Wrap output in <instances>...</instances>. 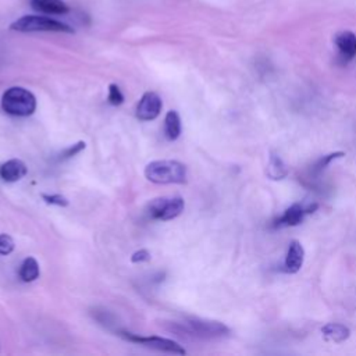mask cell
<instances>
[{
	"label": "cell",
	"mask_w": 356,
	"mask_h": 356,
	"mask_svg": "<svg viewBox=\"0 0 356 356\" xmlns=\"http://www.w3.org/2000/svg\"><path fill=\"white\" fill-rule=\"evenodd\" d=\"M145 177L154 184H185L186 167L177 160H154L145 167Z\"/></svg>",
	"instance_id": "6da1fadb"
},
{
	"label": "cell",
	"mask_w": 356,
	"mask_h": 356,
	"mask_svg": "<svg viewBox=\"0 0 356 356\" xmlns=\"http://www.w3.org/2000/svg\"><path fill=\"white\" fill-rule=\"evenodd\" d=\"M1 108L10 115L28 117L36 108V97L22 86H11L1 96Z\"/></svg>",
	"instance_id": "7a4b0ae2"
},
{
	"label": "cell",
	"mask_w": 356,
	"mask_h": 356,
	"mask_svg": "<svg viewBox=\"0 0 356 356\" xmlns=\"http://www.w3.org/2000/svg\"><path fill=\"white\" fill-rule=\"evenodd\" d=\"M11 31L17 32H65L74 33V29L54 18L44 15H24L10 25Z\"/></svg>",
	"instance_id": "3957f363"
},
{
	"label": "cell",
	"mask_w": 356,
	"mask_h": 356,
	"mask_svg": "<svg viewBox=\"0 0 356 356\" xmlns=\"http://www.w3.org/2000/svg\"><path fill=\"white\" fill-rule=\"evenodd\" d=\"M185 332L203 338V339H216V338H224L229 335V328L214 320H204L199 317H189L184 324H181Z\"/></svg>",
	"instance_id": "277c9868"
},
{
	"label": "cell",
	"mask_w": 356,
	"mask_h": 356,
	"mask_svg": "<svg viewBox=\"0 0 356 356\" xmlns=\"http://www.w3.org/2000/svg\"><path fill=\"white\" fill-rule=\"evenodd\" d=\"M185 207V202L181 196L174 197H156L147 206V213L154 220L168 221L178 217Z\"/></svg>",
	"instance_id": "5b68a950"
},
{
	"label": "cell",
	"mask_w": 356,
	"mask_h": 356,
	"mask_svg": "<svg viewBox=\"0 0 356 356\" xmlns=\"http://www.w3.org/2000/svg\"><path fill=\"white\" fill-rule=\"evenodd\" d=\"M120 337H122L127 341L139 343L142 346L146 348H152L156 350H161V352H168V353H174V355H185L186 350L175 341L168 339V338H161V337H140L132 332H127V331H121L118 332Z\"/></svg>",
	"instance_id": "8992f818"
},
{
	"label": "cell",
	"mask_w": 356,
	"mask_h": 356,
	"mask_svg": "<svg viewBox=\"0 0 356 356\" xmlns=\"http://www.w3.org/2000/svg\"><path fill=\"white\" fill-rule=\"evenodd\" d=\"M161 107V97L156 92H146L136 106V118L140 121H152L159 117Z\"/></svg>",
	"instance_id": "52a82bcc"
},
{
	"label": "cell",
	"mask_w": 356,
	"mask_h": 356,
	"mask_svg": "<svg viewBox=\"0 0 356 356\" xmlns=\"http://www.w3.org/2000/svg\"><path fill=\"white\" fill-rule=\"evenodd\" d=\"M317 209V204H313V206H309V207H303L300 204H292L289 206L280 218H277L274 221V227H293V225H298L300 224V221L303 220V217L307 214V213H313V210Z\"/></svg>",
	"instance_id": "ba28073f"
},
{
	"label": "cell",
	"mask_w": 356,
	"mask_h": 356,
	"mask_svg": "<svg viewBox=\"0 0 356 356\" xmlns=\"http://www.w3.org/2000/svg\"><path fill=\"white\" fill-rule=\"evenodd\" d=\"M303 260H305V249L302 246L300 242L298 241H292L289 243L286 256H285V261H284V267L286 273H298L302 266H303Z\"/></svg>",
	"instance_id": "9c48e42d"
},
{
	"label": "cell",
	"mask_w": 356,
	"mask_h": 356,
	"mask_svg": "<svg viewBox=\"0 0 356 356\" xmlns=\"http://www.w3.org/2000/svg\"><path fill=\"white\" fill-rule=\"evenodd\" d=\"M335 46L345 60H352L356 56V35L350 31H341L335 35Z\"/></svg>",
	"instance_id": "30bf717a"
},
{
	"label": "cell",
	"mask_w": 356,
	"mask_h": 356,
	"mask_svg": "<svg viewBox=\"0 0 356 356\" xmlns=\"http://www.w3.org/2000/svg\"><path fill=\"white\" fill-rule=\"evenodd\" d=\"M26 171V165L22 160L11 159L0 165V178L6 182H15L24 178Z\"/></svg>",
	"instance_id": "8fae6325"
},
{
	"label": "cell",
	"mask_w": 356,
	"mask_h": 356,
	"mask_svg": "<svg viewBox=\"0 0 356 356\" xmlns=\"http://www.w3.org/2000/svg\"><path fill=\"white\" fill-rule=\"evenodd\" d=\"M29 4L33 10L44 14L63 15L70 11V7L63 0H29Z\"/></svg>",
	"instance_id": "7c38bea8"
},
{
	"label": "cell",
	"mask_w": 356,
	"mask_h": 356,
	"mask_svg": "<svg viewBox=\"0 0 356 356\" xmlns=\"http://www.w3.org/2000/svg\"><path fill=\"white\" fill-rule=\"evenodd\" d=\"M321 332H323V337L327 341L337 342V343L346 341L349 338V335H350L349 328L345 327L343 324H339V323H328V324H325L321 328Z\"/></svg>",
	"instance_id": "4fadbf2b"
},
{
	"label": "cell",
	"mask_w": 356,
	"mask_h": 356,
	"mask_svg": "<svg viewBox=\"0 0 356 356\" xmlns=\"http://www.w3.org/2000/svg\"><path fill=\"white\" fill-rule=\"evenodd\" d=\"M181 118L175 110H171L165 114L164 118V135L168 140H175L181 135Z\"/></svg>",
	"instance_id": "5bb4252c"
},
{
	"label": "cell",
	"mask_w": 356,
	"mask_h": 356,
	"mask_svg": "<svg viewBox=\"0 0 356 356\" xmlns=\"http://www.w3.org/2000/svg\"><path fill=\"white\" fill-rule=\"evenodd\" d=\"M39 274H40V270H39V263L36 261V259L32 256L24 259V261L19 266V271H18L19 278L24 282H31V281H35L39 277Z\"/></svg>",
	"instance_id": "9a60e30c"
},
{
	"label": "cell",
	"mask_w": 356,
	"mask_h": 356,
	"mask_svg": "<svg viewBox=\"0 0 356 356\" xmlns=\"http://www.w3.org/2000/svg\"><path fill=\"white\" fill-rule=\"evenodd\" d=\"M266 172L271 179H282L286 177L288 168H286V164L282 161V159L278 154L271 153L268 163H267Z\"/></svg>",
	"instance_id": "2e32d148"
},
{
	"label": "cell",
	"mask_w": 356,
	"mask_h": 356,
	"mask_svg": "<svg viewBox=\"0 0 356 356\" xmlns=\"http://www.w3.org/2000/svg\"><path fill=\"white\" fill-rule=\"evenodd\" d=\"M85 146H86V143H85L83 140H79V142H76V143H74V145L65 147V149L58 154V160L63 161V160H67V159L74 157V156L78 154L81 150H83Z\"/></svg>",
	"instance_id": "e0dca14e"
},
{
	"label": "cell",
	"mask_w": 356,
	"mask_h": 356,
	"mask_svg": "<svg viewBox=\"0 0 356 356\" xmlns=\"http://www.w3.org/2000/svg\"><path fill=\"white\" fill-rule=\"evenodd\" d=\"M107 100L113 106H120V104L124 103V95H122V92L120 90V88L115 83H110L108 85Z\"/></svg>",
	"instance_id": "ac0fdd59"
},
{
	"label": "cell",
	"mask_w": 356,
	"mask_h": 356,
	"mask_svg": "<svg viewBox=\"0 0 356 356\" xmlns=\"http://www.w3.org/2000/svg\"><path fill=\"white\" fill-rule=\"evenodd\" d=\"M342 156H345L343 152H335V153H330V154H327V156H323V157L314 164L313 171H314V172L323 171L332 160H335V159H338V157H342Z\"/></svg>",
	"instance_id": "d6986e66"
},
{
	"label": "cell",
	"mask_w": 356,
	"mask_h": 356,
	"mask_svg": "<svg viewBox=\"0 0 356 356\" xmlns=\"http://www.w3.org/2000/svg\"><path fill=\"white\" fill-rule=\"evenodd\" d=\"M42 199L49 204H54L60 207H65L70 203L68 199L60 193H42Z\"/></svg>",
	"instance_id": "ffe728a7"
},
{
	"label": "cell",
	"mask_w": 356,
	"mask_h": 356,
	"mask_svg": "<svg viewBox=\"0 0 356 356\" xmlns=\"http://www.w3.org/2000/svg\"><path fill=\"white\" fill-rule=\"evenodd\" d=\"M14 250V241L7 234H0V254H10Z\"/></svg>",
	"instance_id": "44dd1931"
},
{
	"label": "cell",
	"mask_w": 356,
	"mask_h": 356,
	"mask_svg": "<svg viewBox=\"0 0 356 356\" xmlns=\"http://www.w3.org/2000/svg\"><path fill=\"white\" fill-rule=\"evenodd\" d=\"M149 260H150V252L147 249H139L135 253H132V256H131L132 263H143V261H149Z\"/></svg>",
	"instance_id": "7402d4cb"
}]
</instances>
